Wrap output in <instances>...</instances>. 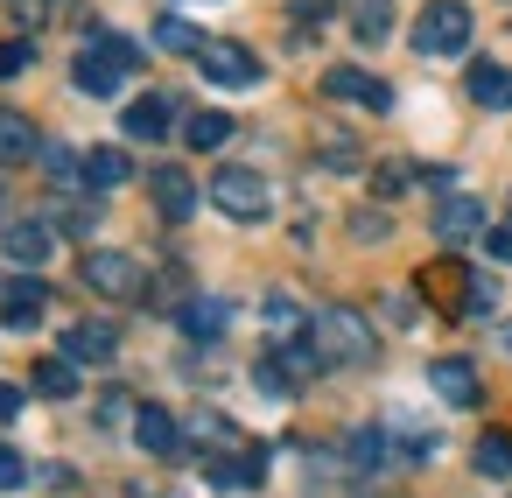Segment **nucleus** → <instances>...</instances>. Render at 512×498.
I'll return each mask as SVG.
<instances>
[{
  "instance_id": "1",
  "label": "nucleus",
  "mask_w": 512,
  "mask_h": 498,
  "mask_svg": "<svg viewBox=\"0 0 512 498\" xmlns=\"http://www.w3.org/2000/svg\"><path fill=\"white\" fill-rule=\"evenodd\" d=\"M309 344H316V358H323V365H365V358L379 351L372 323H365L358 309H344V302H330V309H316V316H309Z\"/></svg>"
},
{
  "instance_id": "2",
  "label": "nucleus",
  "mask_w": 512,
  "mask_h": 498,
  "mask_svg": "<svg viewBox=\"0 0 512 498\" xmlns=\"http://www.w3.org/2000/svg\"><path fill=\"white\" fill-rule=\"evenodd\" d=\"M78 274H85V288H92V295H106V302H141V295H148L141 260H134V253H113V246H85Z\"/></svg>"
},
{
  "instance_id": "3",
  "label": "nucleus",
  "mask_w": 512,
  "mask_h": 498,
  "mask_svg": "<svg viewBox=\"0 0 512 498\" xmlns=\"http://www.w3.org/2000/svg\"><path fill=\"white\" fill-rule=\"evenodd\" d=\"M414 50L421 57H463L470 50V8L463 0H428L414 22Z\"/></svg>"
},
{
  "instance_id": "4",
  "label": "nucleus",
  "mask_w": 512,
  "mask_h": 498,
  "mask_svg": "<svg viewBox=\"0 0 512 498\" xmlns=\"http://www.w3.org/2000/svg\"><path fill=\"white\" fill-rule=\"evenodd\" d=\"M211 204H218L225 218H239V225H260L274 197H267V183H260L253 169H218V176H211Z\"/></svg>"
},
{
  "instance_id": "5",
  "label": "nucleus",
  "mask_w": 512,
  "mask_h": 498,
  "mask_svg": "<svg viewBox=\"0 0 512 498\" xmlns=\"http://www.w3.org/2000/svg\"><path fill=\"white\" fill-rule=\"evenodd\" d=\"M197 71H204L211 85H225V92L260 85V57H253L246 43H204V50H197Z\"/></svg>"
},
{
  "instance_id": "6",
  "label": "nucleus",
  "mask_w": 512,
  "mask_h": 498,
  "mask_svg": "<svg viewBox=\"0 0 512 498\" xmlns=\"http://www.w3.org/2000/svg\"><path fill=\"white\" fill-rule=\"evenodd\" d=\"M323 99H351V106H365V113H393V85H386V78H365V71H351V64L323 71Z\"/></svg>"
},
{
  "instance_id": "7",
  "label": "nucleus",
  "mask_w": 512,
  "mask_h": 498,
  "mask_svg": "<svg viewBox=\"0 0 512 498\" xmlns=\"http://www.w3.org/2000/svg\"><path fill=\"white\" fill-rule=\"evenodd\" d=\"M71 78H78V92H92V99H113V92H120V78H127V64H120V57H113V50L92 36V43L78 50Z\"/></svg>"
},
{
  "instance_id": "8",
  "label": "nucleus",
  "mask_w": 512,
  "mask_h": 498,
  "mask_svg": "<svg viewBox=\"0 0 512 498\" xmlns=\"http://www.w3.org/2000/svg\"><path fill=\"white\" fill-rule=\"evenodd\" d=\"M491 225H484V204L477 197H442L435 204V239L442 246H470V239H484Z\"/></svg>"
},
{
  "instance_id": "9",
  "label": "nucleus",
  "mask_w": 512,
  "mask_h": 498,
  "mask_svg": "<svg viewBox=\"0 0 512 498\" xmlns=\"http://www.w3.org/2000/svg\"><path fill=\"white\" fill-rule=\"evenodd\" d=\"M50 246H57V225H43V218H15L8 232H0V253H8L15 267H43Z\"/></svg>"
},
{
  "instance_id": "10",
  "label": "nucleus",
  "mask_w": 512,
  "mask_h": 498,
  "mask_svg": "<svg viewBox=\"0 0 512 498\" xmlns=\"http://www.w3.org/2000/svg\"><path fill=\"white\" fill-rule=\"evenodd\" d=\"M148 197H155V211H162L169 225H183V218L197 211V183H190V176H183L176 162H162V169L148 176Z\"/></svg>"
},
{
  "instance_id": "11",
  "label": "nucleus",
  "mask_w": 512,
  "mask_h": 498,
  "mask_svg": "<svg viewBox=\"0 0 512 498\" xmlns=\"http://www.w3.org/2000/svg\"><path fill=\"white\" fill-rule=\"evenodd\" d=\"M421 295H435L442 309L470 316V267H456V260H435V267H421Z\"/></svg>"
},
{
  "instance_id": "12",
  "label": "nucleus",
  "mask_w": 512,
  "mask_h": 498,
  "mask_svg": "<svg viewBox=\"0 0 512 498\" xmlns=\"http://www.w3.org/2000/svg\"><path fill=\"white\" fill-rule=\"evenodd\" d=\"M113 351H120V330L113 323H71L64 330V358L71 365H106Z\"/></svg>"
},
{
  "instance_id": "13",
  "label": "nucleus",
  "mask_w": 512,
  "mask_h": 498,
  "mask_svg": "<svg viewBox=\"0 0 512 498\" xmlns=\"http://www.w3.org/2000/svg\"><path fill=\"white\" fill-rule=\"evenodd\" d=\"M169 127H176V99L169 92H148V99L127 106V134L134 141H169Z\"/></svg>"
},
{
  "instance_id": "14",
  "label": "nucleus",
  "mask_w": 512,
  "mask_h": 498,
  "mask_svg": "<svg viewBox=\"0 0 512 498\" xmlns=\"http://www.w3.org/2000/svg\"><path fill=\"white\" fill-rule=\"evenodd\" d=\"M428 386H435L449 407H477V365H470V358H435V365H428Z\"/></svg>"
},
{
  "instance_id": "15",
  "label": "nucleus",
  "mask_w": 512,
  "mask_h": 498,
  "mask_svg": "<svg viewBox=\"0 0 512 498\" xmlns=\"http://www.w3.org/2000/svg\"><path fill=\"white\" fill-rule=\"evenodd\" d=\"M134 442H141L148 456H183V428H176V414H162V407H134Z\"/></svg>"
},
{
  "instance_id": "16",
  "label": "nucleus",
  "mask_w": 512,
  "mask_h": 498,
  "mask_svg": "<svg viewBox=\"0 0 512 498\" xmlns=\"http://www.w3.org/2000/svg\"><path fill=\"white\" fill-rule=\"evenodd\" d=\"M43 309H50V288L29 274V281H15V288H8V302H0V323H8V330H36V323H43Z\"/></svg>"
},
{
  "instance_id": "17",
  "label": "nucleus",
  "mask_w": 512,
  "mask_h": 498,
  "mask_svg": "<svg viewBox=\"0 0 512 498\" xmlns=\"http://www.w3.org/2000/svg\"><path fill=\"white\" fill-rule=\"evenodd\" d=\"M470 106L505 113V106H512V71H498V64H470Z\"/></svg>"
},
{
  "instance_id": "18",
  "label": "nucleus",
  "mask_w": 512,
  "mask_h": 498,
  "mask_svg": "<svg viewBox=\"0 0 512 498\" xmlns=\"http://www.w3.org/2000/svg\"><path fill=\"white\" fill-rule=\"evenodd\" d=\"M36 127L22 120V113H8V106H0V162H36Z\"/></svg>"
},
{
  "instance_id": "19",
  "label": "nucleus",
  "mask_w": 512,
  "mask_h": 498,
  "mask_svg": "<svg viewBox=\"0 0 512 498\" xmlns=\"http://www.w3.org/2000/svg\"><path fill=\"white\" fill-rule=\"evenodd\" d=\"M183 337H197V344H218V337H225V302H211V295L183 302Z\"/></svg>"
},
{
  "instance_id": "20",
  "label": "nucleus",
  "mask_w": 512,
  "mask_h": 498,
  "mask_svg": "<svg viewBox=\"0 0 512 498\" xmlns=\"http://www.w3.org/2000/svg\"><path fill=\"white\" fill-rule=\"evenodd\" d=\"M127 176H134V162H127L120 148H92V155H85V183H92V190H120Z\"/></svg>"
},
{
  "instance_id": "21",
  "label": "nucleus",
  "mask_w": 512,
  "mask_h": 498,
  "mask_svg": "<svg viewBox=\"0 0 512 498\" xmlns=\"http://www.w3.org/2000/svg\"><path fill=\"white\" fill-rule=\"evenodd\" d=\"M183 141H190L197 155H211V148H225V141H232V113H190V127H183Z\"/></svg>"
},
{
  "instance_id": "22",
  "label": "nucleus",
  "mask_w": 512,
  "mask_h": 498,
  "mask_svg": "<svg viewBox=\"0 0 512 498\" xmlns=\"http://www.w3.org/2000/svg\"><path fill=\"white\" fill-rule=\"evenodd\" d=\"M267 337H274V344H295V337H309V316H302L288 295H267Z\"/></svg>"
},
{
  "instance_id": "23",
  "label": "nucleus",
  "mask_w": 512,
  "mask_h": 498,
  "mask_svg": "<svg viewBox=\"0 0 512 498\" xmlns=\"http://www.w3.org/2000/svg\"><path fill=\"white\" fill-rule=\"evenodd\" d=\"M351 29H358V43H379L393 29V0H351Z\"/></svg>"
},
{
  "instance_id": "24",
  "label": "nucleus",
  "mask_w": 512,
  "mask_h": 498,
  "mask_svg": "<svg viewBox=\"0 0 512 498\" xmlns=\"http://www.w3.org/2000/svg\"><path fill=\"white\" fill-rule=\"evenodd\" d=\"M155 43H162V50H176V57H197V50H204L211 36H197V29H190L183 15H162V22H155Z\"/></svg>"
},
{
  "instance_id": "25",
  "label": "nucleus",
  "mask_w": 512,
  "mask_h": 498,
  "mask_svg": "<svg viewBox=\"0 0 512 498\" xmlns=\"http://www.w3.org/2000/svg\"><path fill=\"white\" fill-rule=\"evenodd\" d=\"M36 393H43V400H71V393H78L71 358H43V365H36Z\"/></svg>"
},
{
  "instance_id": "26",
  "label": "nucleus",
  "mask_w": 512,
  "mask_h": 498,
  "mask_svg": "<svg viewBox=\"0 0 512 498\" xmlns=\"http://www.w3.org/2000/svg\"><path fill=\"white\" fill-rule=\"evenodd\" d=\"M477 470H484V477H512V435H505V428L477 435Z\"/></svg>"
},
{
  "instance_id": "27",
  "label": "nucleus",
  "mask_w": 512,
  "mask_h": 498,
  "mask_svg": "<svg viewBox=\"0 0 512 498\" xmlns=\"http://www.w3.org/2000/svg\"><path fill=\"white\" fill-rule=\"evenodd\" d=\"M344 456H351L358 470H379V463L393 456V449H386V428H351V449H344Z\"/></svg>"
},
{
  "instance_id": "28",
  "label": "nucleus",
  "mask_w": 512,
  "mask_h": 498,
  "mask_svg": "<svg viewBox=\"0 0 512 498\" xmlns=\"http://www.w3.org/2000/svg\"><path fill=\"white\" fill-rule=\"evenodd\" d=\"M43 176H50V183H78V176H85V155H71V148H43Z\"/></svg>"
},
{
  "instance_id": "29",
  "label": "nucleus",
  "mask_w": 512,
  "mask_h": 498,
  "mask_svg": "<svg viewBox=\"0 0 512 498\" xmlns=\"http://www.w3.org/2000/svg\"><path fill=\"white\" fill-rule=\"evenodd\" d=\"M29 484V463H22V449L15 442H0V491H22Z\"/></svg>"
},
{
  "instance_id": "30",
  "label": "nucleus",
  "mask_w": 512,
  "mask_h": 498,
  "mask_svg": "<svg viewBox=\"0 0 512 498\" xmlns=\"http://www.w3.org/2000/svg\"><path fill=\"white\" fill-rule=\"evenodd\" d=\"M29 64H36V50H29L22 36H8V43H0V78H22Z\"/></svg>"
},
{
  "instance_id": "31",
  "label": "nucleus",
  "mask_w": 512,
  "mask_h": 498,
  "mask_svg": "<svg viewBox=\"0 0 512 498\" xmlns=\"http://www.w3.org/2000/svg\"><path fill=\"white\" fill-rule=\"evenodd\" d=\"M484 309H498V281L491 274H470V316H484Z\"/></svg>"
},
{
  "instance_id": "32",
  "label": "nucleus",
  "mask_w": 512,
  "mask_h": 498,
  "mask_svg": "<svg viewBox=\"0 0 512 498\" xmlns=\"http://www.w3.org/2000/svg\"><path fill=\"white\" fill-rule=\"evenodd\" d=\"M407 183H414V169H379V176H372V190H379V197H400Z\"/></svg>"
},
{
  "instance_id": "33",
  "label": "nucleus",
  "mask_w": 512,
  "mask_h": 498,
  "mask_svg": "<svg viewBox=\"0 0 512 498\" xmlns=\"http://www.w3.org/2000/svg\"><path fill=\"white\" fill-rule=\"evenodd\" d=\"M57 225H64V232H71V239H92V225H99V218H92V211H64V218H57Z\"/></svg>"
},
{
  "instance_id": "34",
  "label": "nucleus",
  "mask_w": 512,
  "mask_h": 498,
  "mask_svg": "<svg viewBox=\"0 0 512 498\" xmlns=\"http://www.w3.org/2000/svg\"><path fill=\"white\" fill-rule=\"evenodd\" d=\"M8 15H15V22H43V15H50V0H8Z\"/></svg>"
},
{
  "instance_id": "35",
  "label": "nucleus",
  "mask_w": 512,
  "mask_h": 498,
  "mask_svg": "<svg viewBox=\"0 0 512 498\" xmlns=\"http://www.w3.org/2000/svg\"><path fill=\"white\" fill-rule=\"evenodd\" d=\"M484 246H491L498 260H512V225H491V232H484Z\"/></svg>"
},
{
  "instance_id": "36",
  "label": "nucleus",
  "mask_w": 512,
  "mask_h": 498,
  "mask_svg": "<svg viewBox=\"0 0 512 498\" xmlns=\"http://www.w3.org/2000/svg\"><path fill=\"white\" fill-rule=\"evenodd\" d=\"M22 400H29L22 386H0V421H15V414H22Z\"/></svg>"
},
{
  "instance_id": "37",
  "label": "nucleus",
  "mask_w": 512,
  "mask_h": 498,
  "mask_svg": "<svg viewBox=\"0 0 512 498\" xmlns=\"http://www.w3.org/2000/svg\"><path fill=\"white\" fill-rule=\"evenodd\" d=\"M498 344H505V351H512V323H505V330H498Z\"/></svg>"
}]
</instances>
